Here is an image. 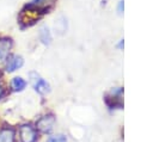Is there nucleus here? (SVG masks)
<instances>
[{
	"label": "nucleus",
	"instance_id": "4468645a",
	"mask_svg": "<svg viewBox=\"0 0 153 142\" xmlns=\"http://www.w3.org/2000/svg\"><path fill=\"white\" fill-rule=\"evenodd\" d=\"M2 95H4V88H2V86H1V84H0V99L2 98Z\"/></svg>",
	"mask_w": 153,
	"mask_h": 142
},
{
	"label": "nucleus",
	"instance_id": "423d86ee",
	"mask_svg": "<svg viewBox=\"0 0 153 142\" xmlns=\"http://www.w3.org/2000/svg\"><path fill=\"white\" fill-rule=\"evenodd\" d=\"M24 61H23V57L22 56H18V55H12L7 58V62H6V72L8 73H12L17 69H19L22 66H23Z\"/></svg>",
	"mask_w": 153,
	"mask_h": 142
},
{
	"label": "nucleus",
	"instance_id": "39448f33",
	"mask_svg": "<svg viewBox=\"0 0 153 142\" xmlns=\"http://www.w3.org/2000/svg\"><path fill=\"white\" fill-rule=\"evenodd\" d=\"M122 93L123 89L121 87L112 89L106 97H105V101L108 104L109 107L115 109V107H122Z\"/></svg>",
	"mask_w": 153,
	"mask_h": 142
},
{
	"label": "nucleus",
	"instance_id": "9b49d317",
	"mask_svg": "<svg viewBox=\"0 0 153 142\" xmlns=\"http://www.w3.org/2000/svg\"><path fill=\"white\" fill-rule=\"evenodd\" d=\"M67 136L65 134H56V135H51L47 138L45 142H67Z\"/></svg>",
	"mask_w": 153,
	"mask_h": 142
},
{
	"label": "nucleus",
	"instance_id": "20e7f679",
	"mask_svg": "<svg viewBox=\"0 0 153 142\" xmlns=\"http://www.w3.org/2000/svg\"><path fill=\"white\" fill-rule=\"evenodd\" d=\"M0 142H18L17 129L10 124L0 125Z\"/></svg>",
	"mask_w": 153,
	"mask_h": 142
},
{
	"label": "nucleus",
	"instance_id": "0eeeda50",
	"mask_svg": "<svg viewBox=\"0 0 153 142\" xmlns=\"http://www.w3.org/2000/svg\"><path fill=\"white\" fill-rule=\"evenodd\" d=\"M12 48V41L7 37L0 38V62L7 60L8 53Z\"/></svg>",
	"mask_w": 153,
	"mask_h": 142
},
{
	"label": "nucleus",
	"instance_id": "f257e3e1",
	"mask_svg": "<svg viewBox=\"0 0 153 142\" xmlns=\"http://www.w3.org/2000/svg\"><path fill=\"white\" fill-rule=\"evenodd\" d=\"M55 2H56V0H32L22 11V13L19 16L20 23L24 25L33 24L43 14L49 13V11L54 7Z\"/></svg>",
	"mask_w": 153,
	"mask_h": 142
},
{
	"label": "nucleus",
	"instance_id": "9d476101",
	"mask_svg": "<svg viewBox=\"0 0 153 142\" xmlns=\"http://www.w3.org/2000/svg\"><path fill=\"white\" fill-rule=\"evenodd\" d=\"M39 39L45 45L50 44V42H51V35H50V31H49V29L47 26H42L39 29Z\"/></svg>",
	"mask_w": 153,
	"mask_h": 142
},
{
	"label": "nucleus",
	"instance_id": "1a4fd4ad",
	"mask_svg": "<svg viewBox=\"0 0 153 142\" xmlns=\"http://www.w3.org/2000/svg\"><path fill=\"white\" fill-rule=\"evenodd\" d=\"M11 87L14 92H22L26 87V81L20 76H16L11 81Z\"/></svg>",
	"mask_w": 153,
	"mask_h": 142
},
{
	"label": "nucleus",
	"instance_id": "f8f14e48",
	"mask_svg": "<svg viewBox=\"0 0 153 142\" xmlns=\"http://www.w3.org/2000/svg\"><path fill=\"white\" fill-rule=\"evenodd\" d=\"M123 10H124V0H120L118 1V5H117V11L120 14L123 13Z\"/></svg>",
	"mask_w": 153,
	"mask_h": 142
},
{
	"label": "nucleus",
	"instance_id": "6e6552de",
	"mask_svg": "<svg viewBox=\"0 0 153 142\" xmlns=\"http://www.w3.org/2000/svg\"><path fill=\"white\" fill-rule=\"evenodd\" d=\"M33 88H35V91L37 93H39L42 95L45 94V93H48L50 91L49 84L44 79H42V78H36L35 79V81H33Z\"/></svg>",
	"mask_w": 153,
	"mask_h": 142
},
{
	"label": "nucleus",
	"instance_id": "7ed1b4c3",
	"mask_svg": "<svg viewBox=\"0 0 153 142\" xmlns=\"http://www.w3.org/2000/svg\"><path fill=\"white\" fill-rule=\"evenodd\" d=\"M55 123H56L55 116L53 113H47L36 121L35 128L39 134H49L54 129Z\"/></svg>",
	"mask_w": 153,
	"mask_h": 142
},
{
	"label": "nucleus",
	"instance_id": "ddd939ff",
	"mask_svg": "<svg viewBox=\"0 0 153 142\" xmlns=\"http://www.w3.org/2000/svg\"><path fill=\"white\" fill-rule=\"evenodd\" d=\"M123 44H124V42H123V39H121V41H120V43L117 44V47H118L120 49H122V48H123Z\"/></svg>",
	"mask_w": 153,
	"mask_h": 142
},
{
	"label": "nucleus",
	"instance_id": "f03ea898",
	"mask_svg": "<svg viewBox=\"0 0 153 142\" xmlns=\"http://www.w3.org/2000/svg\"><path fill=\"white\" fill-rule=\"evenodd\" d=\"M18 142H38L39 132L31 123H22L17 128Z\"/></svg>",
	"mask_w": 153,
	"mask_h": 142
}]
</instances>
